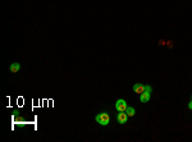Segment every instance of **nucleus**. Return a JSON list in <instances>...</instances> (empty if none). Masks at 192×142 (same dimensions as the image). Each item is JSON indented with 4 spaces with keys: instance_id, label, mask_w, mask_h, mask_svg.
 I'll return each mask as SVG.
<instances>
[{
    "instance_id": "1",
    "label": "nucleus",
    "mask_w": 192,
    "mask_h": 142,
    "mask_svg": "<svg viewBox=\"0 0 192 142\" xmlns=\"http://www.w3.org/2000/svg\"><path fill=\"white\" fill-rule=\"evenodd\" d=\"M95 121L100 125H103V127H106V125L109 124V122H110V117H109V114L106 113V111H103V113L97 114V115L95 117Z\"/></svg>"
},
{
    "instance_id": "2",
    "label": "nucleus",
    "mask_w": 192,
    "mask_h": 142,
    "mask_svg": "<svg viewBox=\"0 0 192 142\" xmlns=\"http://www.w3.org/2000/svg\"><path fill=\"white\" fill-rule=\"evenodd\" d=\"M127 101H126L124 99H119L117 100V102H115V110L117 111H126V109H127Z\"/></svg>"
},
{
    "instance_id": "3",
    "label": "nucleus",
    "mask_w": 192,
    "mask_h": 142,
    "mask_svg": "<svg viewBox=\"0 0 192 142\" xmlns=\"http://www.w3.org/2000/svg\"><path fill=\"white\" fill-rule=\"evenodd\" d=\"M127 119H128L127 113H124V111H118V114H117L118 123H120V124H124V123H127Z\"/></svg>"
},
{
    "instance_id": "4",
    "label": "nucleus",
    "mask_w": 192,
    "mask_h": 142,
    "mask_svg": "<svg viewBox=\"0 0 192 142\" xmlns=\"http://www.w3.org/2000/svg\"><path fill=\"white\" fill-rule=\"evenodd\" d=\"M151 97V92H147V91H144L141 95H140V101L141 102H147Z\"/></svg>"
},
{
    "instance_id": "5",
    "label": "nucleus",
    "mask_w": 192,
    "mask_h": 142,
    "mask_svg": "<svg viewBox=\"0 0 192 142\" xmlns=\"http://www.w3.org/2000/svg\"><path fill=\"white\" fill-rule=\"evenodd\" d=\"M145 91V84H141V83H136L133 86V92H136V94L141 95L142 92Z\"/></svg>"
},
{
    "instance_id": "6",
    "label": "nucleus",
    "mask_w": 192,
    "mask_h": 142,
    "mask_svg": "<svg viewBox=\"0 0 192 142\" xmlns=\"http://www.w3.org/2000/svg\"><path fill=\"white\" fill-rule=\"evenodd\" d=\"M9 69L12 73H17V72H19V69H21V64H19V63H12Z\"/></svg>"
},
{
    "instance_id": "7",
    "label": "nucleus",
    "mask_w": 192,
    "mask_h": 142,
    "mask_svg": "<svg viewBox=\"0 0 192 142\" xmlns=\"http://www.w3.org/2000/svg\"><path fill=\"white\" fill-rule=\"evenodd\" d=\"M126 113H127L128 117H134V114H136V109L132 108V106H128V108L126 109Z\"/></svg>"
},
{
    "instance_id": "8",
    "label": "nucleus",
    "mask_w": 192,
    "mask_h": 142,
    "mask_svg": "<svg viewBox=\"0 0 192 142\" xmlns=\"http://www.w3.org/2000/svg\"><path fill=\"white\" fill-rule=\"evenodd\" d=\"M145 91H147V92H152L151 86H149V84H145Z\"/></svg>"
},
{
    "instance_id": "9",
    "label": "nucleus",
    "mask_w": 192,
    "mask_h": 142,
    "mask_svg": "<svg viewBox=\"0 0 192 142\" xmlns=\"http://www.w3.org/2000/svg\"><path fill=\"white\" fill-rule=\"evenodd\" d=\"M188 109H190V110H192V99H191L190 104H188Z\"/></svg>"
}]
</instances>
